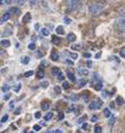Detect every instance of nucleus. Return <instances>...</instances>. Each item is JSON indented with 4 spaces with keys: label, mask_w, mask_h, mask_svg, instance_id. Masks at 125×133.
I'll return each mask as SVG.
<instances>
[{
    "label": "nucleus",
    "mask_w": 125,
    "mask_h": 133,
    "mask_svg": "<svg viewBox=\"0 0 125 133\" xmlns=\"http://www.w3.org/2000/svg\"><path fill=\"white\" fill-rule=\"evenodd\" d=\"M41 34L43 36H48L50 35V32H48L47 28H41Z\"/></svg>",
    "instance_id": "obj_21"
},
{
    "label": "nucleus",
    "mask_w": 125,
    "mask_h": 133,
    "mask_svg": "<svg viewBox=\"0 0 125 133\" xmlns=\"http://www.w3.org/2000/svg\"><path fill=\"white\" fill-rule=\"evenodd\" d=\"M10 2L11 1H9V0H6V1H1L0 4H1V5H6V4H10Z\"/></svg>",
    "instance_id": "obj_49"
},
{
    "label": "nucleus",
    "mask_w": 125,
    "mask_h": 133,
    "mask_svg": "<svg viewBox=\"0 0 125 133\" xmlns=\"http://www.w3.org/2000/svg\"><path fill=\"white\" fill-rule=\"evenodd\" d=\"M11 35V28L10 27H6L5 31L2 32V36H9Z\"/></svg>",
    "instance_id": "obj_17"
},
{
    "label": "nucleus",
    "mask_w": 125,
    "mask_h": 133,
    "mask_svg": "<svg viewBox=\"0 0 125 133\" xmlns=\"http://www.w3.org/2000/svg\"><path fill=\"white\" fill-rule=\"evenodd\" d=\"M14 107H15V102L11 101L10 103H9V109H14Z\"/></svg>",
    "instance_id": "obj_34"
},
{
    "label": "nucleus",
    "mask_w": 125,
    "mask_h": 133,
    "mask_svg": "<svg viewBox=\"0 0 125 133\" xmlns=\"http://www.w3.org/2000/svg\"><path fill=\"white\" fill-rule=\"evenodd\" d=\"M115 103H116L117 105L122 106V105H124V99L122 98L121 96H117V97H116V99H115Z\"/></svg>",
    "instance_id": "obj_16"
},
{
    "label": "nucleus",
    "mask_w": 125,
    "mask_h": 133,
    "mask_svg": "<svg viewBox=\"0 0 125 133\" xmlns=\"http://www.w3.org/2000/svg\"><path fill=\"white\" fill-rule=\"evenodd\" d=\"M35 48H36L35 43H29V44H28V49L31 50V51H32V50H35Z\"/></svg>",
    "instance_id": "obj_31"
},
{
    "label": "nucleus",
    "mask_w": 125,
    "mask_h": 133,
    "mask_svg": "<svg viewBox=\"0 0 125 133\" xmlns=\"http://www.w3.org/2000/svg\"><path fill=\"white\" fill-rule=\"evenodd\" d=\"M54 133H63V132H62V130H55Z\"/></svg>",
    "instance_id": "obj_56"
},
{
    "label": "nucleus",
    "mask_w": 125,
    "mask_h": 133,
    "mask_svg": "<svg viewBox=\"0 0 125 133\" xmlns=\"http://www.w3.org/2000/svg\"><path fill=\"white\" fill-rule=\"evenodd\" d=\"M54 90H55V92H57V94H60V92H61V88L59 87V86H55V87H54Z\"/></svg>",
    "instance_id": "obj_37"
},
{
    "label": "nucleus",
    "mask_w": 125,
    "mask_h": 133,
    "mask_svg": "<svg viewBox=\"0 0 125 133\" xmlns=\"http://www.w3.org/2000/svg\"><path fill=\"white\" fill-rule=\"evenodd\" d=\"M48 108H50V103L44 102L43 104H42V109H43V111H47Z\"/></svg>",
    "instance_id": "obj_20"
},
{
    "label": "nucleus",
    "mask_w": 125,
    "mask_h": 133,
    "mask_svg": "<svg viewBox=\"0 0 125 133\" xmlns=\"http://www.w3.org/2000/svg\"><path fill=\"white\" fill-rule=\"evenodd\" d=\"M9 89H10V86H9V85H7V84L2 85V87H1V90L4 91V92H8V91H9Z\"/></svg>",
    "instance_id": "obj_22"
},
{
    "label": "nucleus",
    "mask_w": 125,
    "mask_h": 133,
    "mask_svg": "<svg viewBox=\"0 0 125 133\" xmlns=\"http://www.w3.org/2000/svg\"><path fill=\"white\" fill-rule=\"evenodd\" d=\"M45 133H54V131H46Z\"/></svg>",
    "instance_id": "obj_61"
},
{
    "label": "nucleus",
    "mask_w": 125,
    "mask_h": 133,
    "mask_svg": "<svg viewBox=\"0 0 125 133\" xmlns=\"http://www.w3.org/2000/svg\"><path fill=\"white\" fill-rule=\"evenodd\" d=\"M58 118H59V119H63V118H64V114H63V113H59Z\"/></svg>",
    "instance_id": "obj_41"
},
{
    "label": "nucleus",
    "mask_w": 125,
    "mask_h": 133,
    "mask_svg": "<svg viewBox=\"0 0 125 133\" xmlns=\"http://www.w3.org/2000/svg\"><path fill=\"white\" fill-rule=\"evenodd\" d=\"M59 59H60V55H59V53L57 51H53L51 53V60L52 61H58Z\"/></svg>",
    "instance_id": "obj_10"
},
{
    "label": "nucleus",
    "mask_w": 125,
    "mask_h": 133,
    "mask_svg": "<svg viewBox=\"0 0 125 133\" xmlns=\"http://www.w3.org/2000/svg\"><path fill=\"white\" fill-rule=\"evenodd\" d=\"M34 27H35V29H38V28H39V26H38V24H36V25L34 26Z\"/></svg>",
    "instance_id": "obj_60"
},
{
    "label": "nucleus",
    "mask_w": 125,
    "mask_h": 133,
    "mask_svg": "<svg viewBox=\"0 0 125 133\" xmlns=\"http://www.w3.org/2000/svg\"><path fill=\"white\" fill-rule=\"evenodd\" d=\"M52 43H53L54 45H59L61 43V38L58 37L57 35H52Z\"/></svg>",
    "instance_id": "obj_9"
},
{
    "label": "nucleus",
    "mask_w": 125,
    "mask_h": 133,
    "mask_svg": "<svg viewBox=\"0 0 125 133\" xmlns=\"http://www.w3.org/2000/svg\"><path fill=\"white\" fill-rule=\"evenodd\" d=\"M17 2H18V4H24V2H25V1H24V0H18V1H17Z\"/></svg>",
    "instance_id": "obj_58"
},
{
    "label": "nucleus",
    "mask_w": 125,
    "mask_h": 133,
    "mask_svg": "<svg viewBox=\"0 0 125 133\" xmlns=\"http://www.w3.org/2000/svg\"><path fill=\"white\" fill-rule=\"evenodd\" d=\"M63 21H64V23H65V24H67V25L71 24V19H70V18H68V17H64Z\"/></svg>",
    "instance_id": "obj_35"
},
{
    "label": "nucleus",
    "mask_w": 125,
    "mask_h": 133,
    "mask_svg": "<svg viewBox=\"0 0 125 133\" xmlns=\"http://www.w3.org/2000/svg\"><path fill=\"white\" fill-rule=\"evenodd\" d=\"M58 79H59V80H60V81H63V80H64V76L61 74V75L58 77Z\"/></svg>",
    "instance_id": "obj_44"
},
{
    "label": "nucleus",
    "mask_w": 125,
    "mask_h": 133,
    "mask_svg": "<svg viewBox=\"0 0 125 133\" xmlns=\"http://www.w3.org/2000/svg\"><path fill=\"white\" fill-rule=\"evenodd\" d=\"M20 112H22V107H18V108L15 111V114L18 115V114H20Z\"/></svg>",
    "instance_id": "obj_42"
},
{
    "label": "nucleus",
    "mask_w": 125,
    "mask_h": 133,
    "mask_svg": "<svg viewBox=\"0 0 125 133\" xmlns=\"http://www.w3.org/2000/svg\"><path fill=\"white\" fill-rule=\"evenodd\" d=\"M78 133H80V132H78Z\"/></svg>",
    "instance_id": "obj_63"
},
{
    "label": "nucleus",
    "mask_w": 125,
    "mask_h": 133,
    "mask_svg": "<svg viewBox=\"0 0 125 133\" xmlns=\"http://www.w3.org/2000/svg\"><path fill=\"white\" fill-rule=\"evenodd\" d=\"M91 65H93V63H91L90 60H88V61H87V66H88V68H90Z\"/></svg>",
    "instance_id": "obj_48"
},
{
    "label": "nucleus",
    "mask_w": 125,
    "mask_h": 133,
    "mask_svg": "<svg viewBox=\"0 0 125 133\" xmlns=\"http://www.w3.org/2000/svg\"><path fill=\"white\" fill-rule=\"evenodd\" d=\"M100 55H101V53H100V52H98L97 54L95 55V58H96V59H99V58H100Z\"/></svg>",
    "instance_id": "obj_50"
},
{
    "label": "nucleus",
    "mask_w": 125,
    "mask_h": 133,
    "mask_svg": "<svg viewBox=\"0 0 125 133\" xmlns=\"http://www.w3.org/2000/svg\"><path fill=\"white\" fill-rule=\"evenodd\" d=\"M20 61H22L23 64H28L29 61H31V59H29V56H23Z\"/></svg>",
    "instance_id": "obj_18"
},
{
    "label": "nucleus",
    "mask_w": 125,
    "mask_h": 133,
    "mask_svg": "<svg viewBox=\"0 0 125 133\" xmlns=\"http://www.w3.org/2000/svg\"><path fill=\"white\" fill-rule=\"evenodd\" d=\"M101 131H103V130H101V126H99V125L95 126V129H94V132L95 133H101Z\"/></svg>",
    "instance_id": "obj_25"
},
{
    "label": "nucleus",
    "mask_w": 125,
    "mask_h": 133,
    "mask_svg": "<svg viewBox=\"0 0 125 133\" xmlns=\"http://www.w3.org/2000/svg\"><path fill=\"white\" fill-rule=\"evenodd\" d=\"M86 84H87V81H86V79H80L79 80V87H84V86H86Z\"/></svg>",
    "instance_id": "obj_24"
},
{
    "label": "nucleus",
    "mask_w": 125,
    "mask_h": 133,
    "mask_svg": "<svg viewBox=\"0 0 125 133\" xmlns=\"http://www.w3.org/2000/svg\"><path fill=\"white\" fill-rule=\"evenodd\" d=\"M0 43H1V46H2V48H9V46H10V42H9L8 39L2 38Z\"/></svg>",
    "instance_id": "obj_13"
},
{
    "label": "nucleus",
    "mask_w": 125,
    "mask_h": 133,
    "mask_svg": "<svg viewBox=\"0 0 125 133\" xmlns=\"http://www.w3.org/2000/svg\"><path fill=\"white\" fill-rule=\"evenodd\" d=\"M32 21V15H31V12H26L25 16L23 17V23L24 24H28L29 22Z\"/></svg>",
    "instance_id": "obj_6"
},
{
    "label": "nucleus",
    "mask_w": 125,
    "mask_h": 133,
    "mask_svg": "<svg viewBox=\"0 0 125 133\" xmlns=\"http://www.w3.org/2000/svg\"><path fill=\"white\" fill-rule=\"evenodd\" d=\"M93 87L95 88V90L97 91H100L101 89H103V82H101V80L99 78H98L97 75H93Z\"/></svg>",
    "instance_id": "obj_3"
},
{
    "label": "nucleus",
    "mask_w": 125,
    "mask_h": 133,
    "mask_svg": "<svg viewBox=\"0 0 125 133\" xmlns=\"http://www.w3.org/2000/svg\"><path fill=\"white\" fill-rule=\"evenodd\" d=\"M69 86H70V85L68 84V81H64V82H63V85H62V88H63V89H68V88H69Z\"/></svg>",
    "instance_id": "obj_33"
},
{
    "label": "nucleus",
    "mask_w": 125,
    "mask_h": 133,
    "mask_svg": "<svg viewBox=\"0 0 125 133\" xmlns=\"http://www.w3.org/2000/svg\"><path fill=\"white\" fill-rule=\"evenodd\" d=\"M41 86H42L43 88H46L47 86H48V82H47V81H42V82H41Z\"/></svg>",
    "instance_id": "obj_36"
},
{
    "label": "nucleus",
    "mask_w": 125,
    "mask_h": 133,
    "mask_svg": "<svg viewBox=\"0 0 125 133\" xmlns=\"http://www.w3.org/2000/svg\"><path fill=\"white\" fill-rule=\"evenodd\" d=\"M117 27L122 33H124L125 34V12H122V14L118 16V18H117Z\"/></svg>",
    "instance_id": "obj_2"
},
{
    "label": "nucleus",
    "mask_w": 125,
    "mask_h": 133,
    "mask_svg": "<svg viewBox=\"0 0 125 133\" xmlns=\"http://www.w3.org/2000/svg\"><path fill=\"white\" fill-rule=\"evenodd\" d=\"M85 58H90V53H89V52L85 53Z\"/></svg>",
    "instance_id": "obj_53"
},
{
    "label": "nucleus",
    "mask_w": 125,
    "mask_h": 133,
    "mask_svg": "<svg viewBox=\"0 0 125 133\" xmlns=\"http://www.w3.org/2000/svg\"><path fill=\"white\" fill-rule=\"evenodd\" d=\"M24 133H26V132H24ZM29 133H35V132H29Z\"/></svg>",
    "instance_id": "obj_62"
},
{
    "label": "nucleus",
    "mask_w": 125,
    "mask_h": 133,
    "mask_svg": "<svg viewBox=\"0 0 125 133\" xmlns=\"http://www.w3.org/2000/svg\"><path fill=\"white\" fill-rule=\"evenodd\" d=\"M104 115L105 117H109L110 116V111L108 108H104Z\"/></svg>",
    "instance_id": "obj_26"
},
{
    "label": "nucleus",
    "mask_w": 125,
    "mask_h": 133,
    "mask_svg": "<svg viewBox=\"0 0 125 133\" xmlns=\"http://www.w3.org/2000/svg\"><path fill=\"white\" fill-rule=\"evenodd\" d=\"M68 9L69 10H75L80 7V1H77V0H69L67 2Z\"/></svg>",
    "instance_id": "obj_4"
},
{
    "label": "nucleus",
    "mask_w": 125,
    "mask_h": 133,
    "mask_svg": "<svg viewBox=\"0 0 125 133\" xmlns=\"http://www.w3.org/2000/svg\"><path fill=\"white\" fill-rule=\"evenodd\" d=\"M20 87H22V85H20V84H17V86L15 87V91H16V92H18V91H19V89H20Z\"/></svg>",
    "instance_id": "obj_40"
},
{
    "label": "nucleus",
    "mask_w": 125,
    "mask_h": 133,
    "mask_svg": "<svg viewBox=\"0 0 125 133\" xmlns=\"http://www.w3.org/2000/svg\"><path fill=\"white\" fill-rule=\"evenodd\" d=\"M37 78H38V79L44 78V71H43V70H39V71L37 72Z\"/></svg>",
    "instance_id": "obj_27"
},
{
    "label": "nucleus",
    "mask_w": 125,
    "mask_h": 133,
    "mask_svg": "<svg viewBox=\"0 0 125 133\" xmlns=\"http://www.w3.org/2000/svg\"><path fill=\"white\" fill-rule=\"evenodd\" d=\"M10 18V12L9 11H7V12H5L4 15H2V17H1V22H0V24H4V23L6 22V21H8V19Z\"/></svg>",
    "instance_id": "obj_7"
},
{
    "label": "nucleus",
    "mask_w": 125,
    "mask_h": 133,
    "mask_svg": "<svg viewBox=\"0 0 125 133\" xmlns=\"http://www.w3.org/2000/svg\"><path fill=\"white\" fill-rule=\"evenodd\" d=\"M107 96H108V95H107V91H104V94H103V98H104V99H105V98H107Z\"/></svg>",
    "instance_id": "obj_52"
},
{
    "label": "nucleus",
    "mask_w": 125,
    "mask_h": 133,
    "mask_svg": "<svg viewBox=\"0 0 125 133\" xmlns=\"http://www.w3.org/2000/svg\"><path fill=\"white\" fill-rule=\"evenodd\" d=\"M35 118H41V113H39V112H36V113H35Z\"/></svg>",
    "instance_id": "obj_46"
},
{
    "label": "nucleus",
    "mask_w": 125,
    "mask_h": 133,
    "mask_svg": "<svg viewBox=\"0 0 125 133\" xmlns=\"http://www.w3.org/2000/svg\"><path fill=\"white\" fill-rule=\"evenodd\" d=\"M9 12H10V14H14V15H16V16L20 15V10H19L18 8H16V7H12V8L9 9Z\"/></svg>",
    "instance_id": "obj_11"
},
{
    "label": "nucleus",
    "mask_w": 125,
    "mask_h": 133,
    "mask_svg": "<svg viewBox=\"0 0 125 133\" xmlns=\"http://www.w3.org/2000/svg\"><path fill=\"white\" fill-rule=\"evenodd\" d=\"M33 130H34V131H39V130H41V126L36 124V125H34V126H33Z\"/></svg>",
    "instance_id": "obj_39"
},
{
    "label": "nucleus",
    "mask_w": 125,
    "mask_h": 133,
    "mask_svg": "<svg viewBox=\"0 0 125 133\" xmlns=\"http://www.w3.org/2000/svg\"><path fill=\"white\" fill-rule=\"evenodd\" d=\"M37 56H38V58H42V56H43V53H42V52H38V53H37Z\"/></svg>",
    "instance_id": "obj_55"
},
{
    "label": "nucleus",
    "mask_w": 125,
    "mask_h": 133,
    "mask_svg": "<svg viewBox=\"0 0 125 133\" xmlns=\"http://www.w3.org/2000/svg\"><path fill=\"white\" fill-rule=\"evenodd\" d=\"M72 49H73V50L80 49V44H74V45H72Z\"/></svg>",
    "instance_id": "obj_43"
},
{
    "label": "nucleus",
    "mask_w": 125,
    "mask_h": 133,
    "mask_svg": "<svg viewBox=\"0 0 125 133\" xmlns=\"http://www.w3.org/2000/svg\"><path fill=\"white\" fill-rule=\"evenodd\" d=\"M70 58L73 59V60H77L78 59V53H70Z\"/></svg>",
    "instance_id": "obj_32"
},
{
    "label": "nucleus",
    "mask_w": 125,
    "mask_h": 133,
    "mask_svg": "<svg viewBox=\"0 0 125 133\" xmlns=\"http://www.w3.org/2000/svg\"><path fill=\"white\" fill-rule=\"evenodd\" d=\"M105 7V5L103 2H96V4H91L89 6V12L94 16H98L103 11V9Z\"/></svg>",
    "instance_id": "obj_1"
},
{
    "label": "nucleus",
    "mask_w": 125,
    "mask_h": 133,
    "mask_svg": "<svg viewBox=\"0 0 125 133\" xmlns=\"http://www.w3.org/2000/svg\"><path fill=\"white\" fill-rule=\"evenodd\" d=\"M7 119H8V115L6 114V115L2 116V118H1V123H5L6 121H7Z\"/></svg>",
    "instance_id": "obj_38"
},
{
    "label": "nucleus",
    "mask_w": 125,
    "mask_h": 133,
    "mask_svg": "<svg viewBox=\"0 0 125 133\" xmlns=\"http://www.w3.org/2000/svg\"><path fill=\"white\" fill-rule=\"evenodd\" d=\"M97 119H98V117H97V116H96V115H94V116H93V117H91V119H90V121H91V122H96V121H97Z\"/></svg>",
    "instance_id": "obj_47"
},
{
    "label": "nucleus",
    "mask_w": 125,
    "mask_h": 133,
    "mask_svg": "<svg viewBox=\"0 0 125 133\" xmlns=\"http://www.w3.org/2000/svg\"><path fill=\"white\" fill-rule=\"evenodd\" d=\"M52 116H53V114H52V113H47V114L45 115L44 119H45V121H48V119H51V118H52Z\"/></svg>",
    "instance_id": "obj_30"
},
{
    "label": "nucleus",
    "mask_w": 125,
    "mask_h": 133,
    "mask_svg": "<svg viewBox=\"0 0 125 133\" xmlns=\"http://www.w3.org/2000/svg\"><path fill=\"white\" fill-rule=\"evenodd\" d=\"M114 121H115V118L113 117V118H112V119H110V121H109V125H112V124H114Z\"/></svg>",
    "instance_id": "obj_54"
},
{
    "label": "nucleus",
    "mask_w": 125,
    "mask_h": 133,
    "mask_svg": "<svg viewBox=\"0 0 125 133\" xmlns=\"http://www.w3.org/2000/svg\"><path fill=\"white\" fill-rule=\"evenodd\" d=\"M10 94H6V96H4V99H5V101H8V99L9 98H10Z\"/></svg>",
    "instance_id": "obj_45"
},
{
    "label": "nucleus",
    "mask_w": 125,
    "mask_h": 133,
    "mask_svg": "<svg viewBox=\"0 0 125 133\" xmlns=\"http://www.w3.org/2000/svg\"><path fill=\"white\" fill-rule=\"evenodd\" d=\"M67 76H68V78L70 79L72 82H75V77H74V74H73V72L68 71V72H67Z\"/></svg>",
    "instance_id": "obj_15"
},
{
    "label": "nucleus",
    "mask_w": 125,
    "mask_h": 133,
    "mask_svg": "<svg viewBox=\"0 0 125 133\" xmlns=\"http://www.w3.org/2000/svg\"><path fill=\"white\" fill-rule=\"evenodd\" d=\"M109 107H110V108H114V103H110V104H109Z\"/></svg>",
    "instance_id": "obj_59"
},
{
    "label": "nucleus",
    "mask_w": 125,
    "mask_h": 133,
    "mask_svg": "<svg viewBox=\"0 0 125 133\" xmlns=\"http://www.w3.org/2000/svg\"><path fill=\"white\" fill-rule=\"evenodd\" d=\"M86 118H87V116H86V115L82 116L81 118H79V119H78L77 123H78V124H82V123H84V121H86Z\"/></svg>",
    "instance_id": "obj_28"
},
{
    "label": "nucleus",
    "mask_w": 125,
    "mask_h": 133,
    "mask_svg": "<svg viewBox=\"0 0 125 133\" xmlns=\"http://www.w3.org/2000/svg\"><path fill=\"white\" fill-rule=\"evenodd\" d=\"M55 32H57L58 34H60V35H63L64 34V28L62 27V26H58L57 29H55Z\"/></svg>",
    "instance_id": "obj_19"
},
{
    "label": "nucleus",
    "mask_w": 125,
    "mask_h": 133,
    "mask_svg": "<svg viewBox=\"0 0 125 133\" xmlns=\"http://www.w3.org/2000/svg\"><path fill=\"white\" fill-rule=\"evenodd\" d=\"M67 39H68L69 42H74L75 39H77V37H75V35L73 34V33H70V34H68Z\"/></svg>",
    "instance_id": "obj_14"
},
{
    "label": "nucleus",
    "mask_w": 125,
    "mask_h": 133,
    "mask_svg": "<svg viewBox=\"0 0 125 133\" xmlns=\"http://www.w3.org/2000/svg\"><path fill=\"white\" fill-rule=\"evenodd\" d=\"M101 106H103V102H101V99H95L89 104V108L90 109H99L101 108Z\"/></svg>",
    "instance_id": "obj_5"
},
{
    "label": "nucleus",
    "mask_w": 125,
    "mask_h": 133,
    "mask_svg": "<svg viewBox=\"0 0 125 133\" xmlns=\"http://www.w3.org/2000/svg\"><path fill=\"white\" fill-rule=\"evenodd\" d=\"M29 4H31V6H34L36 4V1H29Z\"/></svg>",
    "instance_id": "obj_57"
},
{
    "label": "nucleus",
    "mask_w": 125,
    "mask_h": 133,
    "mask_svg": "<svg viewBox=\"0 0 125 133\" xmlns=\"http://www.w3.org/2000/svg\"><path fill=\"white\" fill-rule=\"evenodd\" d=\"M120 55L122 56V58H125V46H123V48L121 49V51H120Z\"/></svg>",
    "instance_id": "obj_29"
},
{
    "label": "nucleus",
    "mask_w": 125,
    "mask_h": 133,
    "mask_svg": "<svg viewBox=\"0 0 125 133\" xmlns=\"http://www.w3.org/2000/svg\"><path fill=\"white\" fill-rule=\"evenodd\" d=\"M34 75V71L31 70V71H27V72H25L24 74V77L25 78H29V77H32V76Z\"/></svg>",
    "instance_id": "obj_23"
},
{
    "label": "nucleus",
    "mask_w": 125,
    "mask_h": 133,
    "mask_svg": "<svg viewBox=\"0 0 125 133\" xmlns=\"http://www.w3.org/2000/svg\"><path fill=\"white\" fill-rule=\"evenodd\" d=\"M78 74L80 75V76H84V77H86V76L89 74V72H88V70L86 68H79L78 69Z\"/></svg>",
    "instance_id": "obj_8"
},
{
    "label": "nucleus",
    "mask_w": 125,
    "mask_h": 133,
    "mask_svg": "<svg viewBox=\"0 0 125 133\" xmlns=\"http://www.w3.org/2000/svg\"><path fill=\"white\" fill-rule=\"evenodd\" d=\"M52 74L54 76H57V77H59V76L61 75V70L58 68V66H53V68H52Z\"/></svg>",
    "instance_id": "obj_12"
},
{
    "label": "nucleus",
    "mask_w": 125,
    "mask_h": 133,
    "mask_svg": "<svg viewBox=\"0 0 125 133\" xmlns=\"http://www.w3.org/2000/svg\"><path fill=\"white\" fill-rule=\"evenodd\" d=\"M82 129H84V130H87V129H88V124H86V123H85V124H82Z\"/></svg>",
    "instance_id": "obj_51"
}]
</instances>
